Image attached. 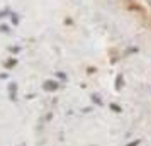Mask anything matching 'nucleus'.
<instances>
[{
	"label": "nucleus",
	"mask_w": 151,
	"mask_h": 146,
	"mask_svg": "<svg viewBox=\"0 0 151 146\" xmlns=\"http://www.w3.org/2000/svg\"><path fill=\"white\" fill-rule=\"evenodd\" d=\"M56 88H58V83H56V82H53V80H48V82L44 83V90L51 92V90H56Z\"/></svg>",
	"instance_id": "obj_1"
}]
</instances>
